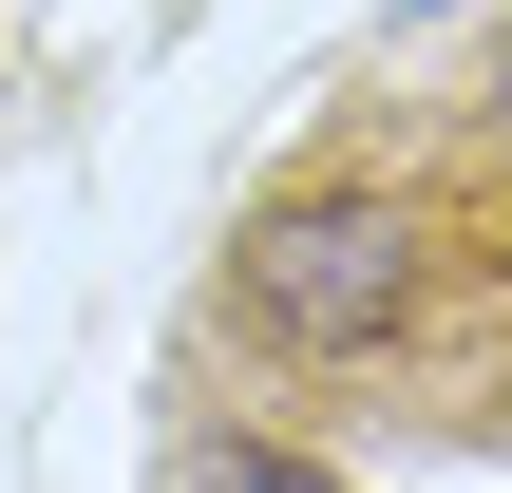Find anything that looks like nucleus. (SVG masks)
I'll return each instance as SVG.
<instances>
[{"label": "nucleus", "instance_id": "nucleus-1", "mask_svg": "<svg viewBox=\"0 0 512 493\" xmlns=\"http://www.w3.org/2000/svg\"><path fill=\"white\" fill-rule=\"evenodd\" d=\"M228 285H247V323H266L285 361H380V342L418 323V209H399V190H285V209L228 247Z\"/></svg>", "mask_w": 512, "mask_h": 493}, {"label": "nucleus", "instance_id": "nucleus-2", "mask_svg": "<svg viewBox=\"0 0 512 493\" xmlns=\"http://www.w3.org/2000/svg\"><path fill=\"white\" fill-rule=\"evenodd\" d=\"M190 493H342V475L285 456V437H228V456H190Z\"/></svg>", "mask_w": 512, "mask_h": 493}]
</instances>
